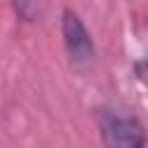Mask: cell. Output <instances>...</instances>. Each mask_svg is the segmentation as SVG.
Returning a JSON list of instances; mask_svg holds the SVG:
<instances>
[{
	"mask_svg": "<svg viewBox=\"0 0 148 148\" xmlns=\"http://www.w3.org/2000/svg\"><path fill=\"white\" fill-rule=\"evenodd\" d=\"M99 132L104 143L109 146H143L146 136L141 125L134 118L120 116L116 111H106L99 118Z\"/></svg>",
	"mask_w": 148,
	"mask_h": 148,
	"instance_id": "1",
	"label": "cell"
},
{
	"mask_svg": "<svg viewBox=\"0 0 148 148\" xmlns=\"http://www.w3.org/2000/svg\"><path fill=\"white\" fill-rule=\"evenodd\" d=\"M62 37H65V46L74 65H88L95 58V46L86 25L69 9L62 14Z\"/></svg>",
	"mask_w": 148,
	"mask_h": 148,
	"instance_id": "2",
	"label": "cell"
},
{
	"mask_svg": "<svg viewBox=\"0 0 148 148\" xmlns=\"http://www.w3.org/2000/svg\"><path fill=\"white\" fill-rule=\"evenodd\" d=\"M14 5H16V12L28 21L39 16V0H14Z\"/></svg>",
	"mask_w": 148,
	"mask_h": 148,
	"instance_id": "3",
	"label": "cell"
}]
</instances>
